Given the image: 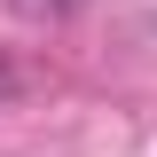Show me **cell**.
<instances>
[{
	"label": "cell",
	"mask_w": 157,
	"mask_h": 157,
	"mask_svg": "<svg viewBox=\"0 0 157 157\" xmlns=\"http://www.w3.org/2000/svg\"><path fill=\"white\" fill-rule=\"evenodd\" d=\"M16 8H24V16H71L78 0H16Z\"/></svg>",
	"instance_id": "6da1fadb"
}]
</instances>
